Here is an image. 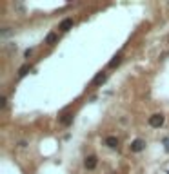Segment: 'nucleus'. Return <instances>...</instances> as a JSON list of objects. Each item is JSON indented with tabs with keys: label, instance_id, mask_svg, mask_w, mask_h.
Segmentation results:
<instances>
[{
	"label": "nucleus",
	"instance_id": "3",
	"mask_svg": "<svg viewBox=\"0 0 169 174\" xmlns=\"http://www.w3.org/2000/svg\"><path fill=\"white\" fill-rule=\"evenodd\" d=\"M144 147H146V142H144V140H135V142L131 143V151L133 152H140V151H144Z\"/></svg>",
	"mask_w": 169,
	"mask_h": 174
},
{
	"label": "nucleus",
	"instance_id": "6",
	"mask_svg": "<svg viewBox=\"0 0 169 174\" xmlns=\"http://www.w3.org/2000/svg\"><path fill=\"white\" fill-rule=\"evenodd\" d=\"M106 78H107V75H106V73H100V75H97V76H95V80H93V85H100V84H104V82H106Z\"/></svg>",
	"mask_w": 169,
	"mask_h": 174
},
{
	"label": "nucleus",
	"instance_id": "2",
	"mask_svg": "<svg viewBox=\"0 0 169 174\" xmlns=\"http://www.w3.org/2000/svg\"><path fill=\"white\" fill-rule=\"evenodd\" d=\"M84 165H86V169H87V171H93L95 167L98 165V158H97V156H93V154H91V156H87V158H86V162H84Z\"/></svg>",
	"mask_w": 169,
	"mask_h": 174
},
{
	"label": "nucleus",
	"instance_id": "10",
	"mask_svg": "<svg viewBox=\"0 0 169 174\" xmlns=\"http://www.w3.org/2000/svg\"><path fill=\"white\" fill-rule=\"evenodd\" d=\"M29 69H31V65H29V64H26V65H22V67H20V71H18V75H20V76H24L26 73L29 71Z\"/></svg>",
	"mask_w": 169,
	"mask_h": 174
},
{
	"label": "nucleus",
	"instance_id": "1",
	"mask_svg": "<svg viewBox=\"0 0 169 174\" xmlns=\"http://www.w3.org/2000/svg\"><path fill=\"white\" fill-rule=\"evenodd\" d=\"M164 114H153L149 118V125L151 127H160V125H164Z\"/></svg>",
	"mask_w": 169,
	"mask_h": 174
},
{
	"label": "nucleus",
	"instance_id": "7",
	"mask_svg": "<svg viewBox=\"0 0 169 174\" xmlns=\"http://www.w3.org/2000/svg\"><path fill=\"white\" fill-rule=\"evenodd\" d=\"M104 143H106L107 147H111V149H113V147H117V145H118V140H117V136H107Z\"/></svg>",
	"mask_w": 169,
	"mask_h": 174
},
{
	"label": "nucleus",
	"instance_id": "5",
	"mask_svg": "<svg viewBox=\"0 0 169 174\" xmlns=\"http://www.w3.org/2000/svg\"><path fill=\"white\" fill-rule=\"evenodd\" d=\"M57 42H58V35L57 33H49V35L46 36V44L47 45H55Z\"/></svg>",
	"mask_w": 169,
	"mask_h": 174
},
{
	"label": "nucleus",
	"instance_id": "9",
	"mask_svg": "<svg viewBox=\"0 0 169 174\" xmlns=\"http://www.w3.org/2000/svg\"><path fill=\"white\" fill-rule=\"evenodd\" d=\"M120 62H122V56H120V55H117V56H115V58L111 60V62H109V67H115V65H118Z\"/></svg>",
	"mask_w": 169,
	"mask_h": 174
},
{
	"label": "nucleus",
	"instance_id": "4",
	"mask_svg": "<svg viewBox=\"0 0 169 174\" xmlns=\"http://www.w3.org/2000/svg\"><path fill=\"white\" fill-rule=\"evenodd\" d=\"M71 27H73V18H64L62 22H60V25H58V29H60V31H64V33H66V31H69Z\"/></svg>",
	"mask_w": 169,
	"mask_h": 174
},
{
	"label": "nucleus",
	"instance_id": "8",
	"mask_svg": "<svg viewBox=\"0 0 169 174\" xmlns=\"http://www.w3.org/2000/svg\"><path fill=\"white\" fill-rule=\"evenodd\" d=\"M71 120H73V114H69V112H66V114H64L62 118H60V122H62L64 125H67V123L71 122Z\"/></svg>",
	"mask_w": 169,
	"mask_h": 174
}]
</instances>
